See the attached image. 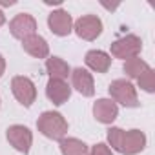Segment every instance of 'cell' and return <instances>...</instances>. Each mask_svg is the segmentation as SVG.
I'll return each mask as SVG.
<instances>
[{
    "label": "cell",
    "instance_id": "6da1fadb",
    "mask_svg": "<svg viewBox=\"0 0 155 155\" xmlns=\"http://www.w3.org/2000/svg\"><path fill=\"white\" fill-rule=\"evenodd\" d=\"M108 142L115 151H119L122 155H137L146 148V135L140 130L124 131L120 128H110Z\"/></svg>",
    "mask_w": 155,
    "mask_h": 155
},
{
    "label": "cell",
    "instance_id": "7a4b0ae2",
    "mask_svg": "<svg viewBox=\"0 0 155 155\" xmlns=\"http://www.w3.org/2000/svg\"><path fill=\"white\" fill-rule=\"evenodd\" d=\"M37 128L51 140H62L68 133V122L58 111H44L37 120Z\"/></svg>",
    "mask_w": 155,
    "mask_h": 155
},
{
    "label": "cell",
    "instance_id": "3957f363",
    "mask_svg": "<svg viewBox=\"0 0 155 155\" xmlns=\"http://www.w3.org/2000/svg\"><path fill=\"white\" fill-rule=\"evenodd\" d=\"M110 95H111V101L117 104H122L126 108H137L139 106V97H137V90L135 86L126 81V79H117L110 84Z\"/></svg>",
    "mask_w": 155,
    "mask_h": 155
},
{
    "label": "cell",
    "instance_id": "277c9868",
    "mask_svg": "<svg viewBox=\"0 0 155 155\" xmlns=\"http://www.w3.org/2000/svg\"><path fill=\"white\" fill-rule=\"evenodd\" d=\"M140 49H142V40L137 35H124L111 42V55L115 58L130 60L133 57H139Z\"/></svg>",
    "mask_w": 155,
    "mask_h": 155
},
{
    "label": "cell",
    "instance_id": "5b68a950",
    "mask_svg": "<svg viewBox=\"0 0 155 155\" xmlns=\"http://www.w3.org/2000/svg\"><path fill=\"white\" fill-rule=\"evenodd\" d=\"M11 91H13L15 99L22 106H26V108H29L35 102V99H37V88H35L33 81L28 79V77H24V75L13 77V81H11Z\"/></svg>",
    "mask_w": 155,
    "mask_h": 155
},
{
    "label": "cell",
    "instance_id": "8992f818",
    "mask_svg": "<svg viewBox=\"0 0 155 155\" xmlns=\"http://www.w3.org/2000/svg\"><path fill=\"white\" fill-rule=\"evenodd\" d=\"M73 29L82 40H95L102 33V20L97 15H84L73 24Z\"/></svg>",
    "mask_w": 155,
    "mask_h": 155
},
{
    "label": "cell",
    "instance_id": "52a82bcc",
    "mask_svg": "<svg viewBox=\"0 0 155 155\" xmlns=\"http://www.w3.org/2000/svg\"><path fill=\"white\" fill-rule=\"evenodd\" d=\"M8 140L17 151L29 153L31 144H33V135H31L29 128H26L22 124H13L8 128Z\"/></svg>",
    "mask_w": 155,
    "mask_h": 155
},
{
    "label": "cell",
    "instance_id": "ba28073f",
    "mask_svg": "<svg viewBox=\"0 0 155 155\" xmlns=\"http://www.w3.org/2000/svg\"><path fill=\"white\" fill-rule=\"evenodd\" d=\"M9 31L15 38L18 40H24L31 35L37 33V20L28 15V13H18L11 22H9Z\"/></svg>",
    "mask_w": 155,
    "mask_h": 155
},
{
    "label": "cell",
    "instance_id": "9c48e42d",
    "mask_svg": "<svg viewBox=\"0 0 155 155\" xmlns=\"http://www.w3.org/2000/svg\"><path fill=\"white\" fill-rule=\"evenodd\" d=\"M48 26L53 35L57 37H68L73 31V18L66 9H57L51 11L48 17Z\"/></svg>",
    "mask_w": 155,
    "mask_h": 155
},
{
    "label": "cell",
    "instance_id": "30bf717a",
    "mask_svg": "<svg viewBox=\"0 0 155 155\" xmlns=\"http://www.w3.org/2000/svg\"><path fill=\"white\" fill-rule=\"evenodd\" d=\"M69 77H71L73 88L79 91L81 95H84V97H93V93H95V84H93V77H91V73H90L88 69H84V68H75Z\"/></svg>",
    "mask_w": 155,
    "mask_h": 155
},
{
    "label": "cell",
    "instance_id": "8fae6325",
    "mask_svg": "<svg viewBox=\"0 0 155 155\" xmlns=\"http://www.w3.org/2000/svg\"><path fill=\"white\" fill-rule=\"evenodd\" d=\"M46 95L48 99L55 104V106H62L64 102H68V99L71 97V86L66 81H58V79H49L48 86H46Z\"/></svg>",
    "mask_w": 155,
    "mask_h": 155
},
{
    "label": "cell",
    "instance_id": "7c38bea8",
    "mask_svg": "<svg viewBox=\"0 0 155 155\" xmlns=\"http://www.w3.org/2000/svg\"><path fill=\"white\" fill-rule=\"evenodd\" d=\"M93 115L102 124H111L119 115V106L111 99H99L93 104Z\"/></svg>",
    "mask_w": 155,
    "mask_h": 155
},
{
    "label": "cell",
    "instance_id": "4fadbf2b",
    "mask_svg": "<svg viewBox=\"0 0 155 155\" xmlns=\"http://www.w3.org/2000/svg\"><path fill=\"white\" fill-rule=\"evenodd\" d=\"M22 48H24L26 53H29L35 58H48L49 57V44L46 42L44 37H40L37 33L28 37V38H24L22 40Z\"/></svg>",
    "mask_w": 155,
    "mask_h": 155
},
{
    "label": "cell",
    "instance_id": "5bb4252c",
    "mask_svg": "<svg viewBox=\"0 0 155 155\" xmlns=\"http://www.w3.org/2000/svg\"><path fill=\"white\" fill-rule=\"evenodd\" d=\"M86 66L97 73H106L111 66V57L101 49H91L86 53Z\"/></svg>",
    "mask_w": 155,
    "mask_h": 155
},
{
    "label": "cell",
    "instance_id": "9a60e30c",
    "mask_svg": "<svg viewBox=\"0 0 155 155\" xmlns=\"http://www.w3.org/2000/svg\"><path fill=\"white\" fill-rule=\"evenodd\" d=\"M46 71L49 73L51 79H58V81H66L68 77L71 75V68L60 57H49V58H46Z\"/></svg>",
    "mask_w": 155,
    "mask_h": 155
},
{
    "label": "cell",
    "instance_id": "2e32d148",
    "mask_svg": "<svg viewBox=\"0 0 155 155\" xmlns=\"http://www.w3.org/2000/svg\"><path fill=\"white\" fill-rule=\"evenodd\" d=\"M60 151H62V155H86L88 146L79 139H73V137L66 139L64 137L60 140Z\"/></svg>",
    "mask_w": 155,
    "mask_h": 155
},
{
    "label": "cell",
    "instance_id": "e0dca14e",
    "mask_svg": "<svg viewBox=\"0 0 155 155\" xmlns=\"http://www.w3.org/2000/svg\"><path fill=\"white\" fill-rule=\"evenodd\" d=\"M150 66L140 58V57H133L130 60L124 62V73L130 77V79H139V77L148 69Z\"/></svg>",
    "mask_w": 155,
    "mask_h": 155
},
{
    "label": "cell",
    "instance_id": "ac0fdd59",
    "mask_svg": "<svg viewBox=\"0 0 155 155\" xmlns=\"http://www.w3.org/2000/svg\"><path fill=\"white\" fill-rule=\"evenodd\" d=\"M137 82H139V88L140 90H144L146 93H153L155 91V71L151 68H148L139 77V79H137Z\"/></svg>",
    "mask_w": 155,
    "mask_h": 155
},
{
    "label": "cell",
    "instance_id": "d6986e66",
    "mask_svg": "<svg viewBox=\"0 0 155 155\" xmlns=\"http://www.w3.org/2000/svg\"><path fill=\"white\" fill-rule=\"evenodd\" d=\"M91 155H113L111 153V150L104 144V142H99V144H95L93 148H91V151H90Z\"/></svg>",
    "mask_w": 155,
    "mask_h": 155
},
{
    "label": "cell",
    "instance_id": "ffe728a7",
    "mask_svg": "<svg viewBox=\"0 0 155 155\" xmlns=\"http://www.w3.org/2000/svg\"><path fill=\"white\" fill-rule=\"evenodd\" d=\"M4 71H6V58L0 55V77L4 75Z\"/></svg>",
    "mask_w": 155,
    "mask_h": 155
},
{
    "label": "cell",
    "instance_id": "44dd1931",
    "mask_svg": "<svg viewBox=\"0 0 155 155\" xmlns=\"http://www.w3.org/2000/svg\"><path fill=\"white\" fill-rule=\"evenodd\" d=\"M4 22H6V17H4V11H2V9H0V28H2V26H4Z\"/></svg>",
    "mask_w": 155,
    "mask_h": 155
}]
</instances>
